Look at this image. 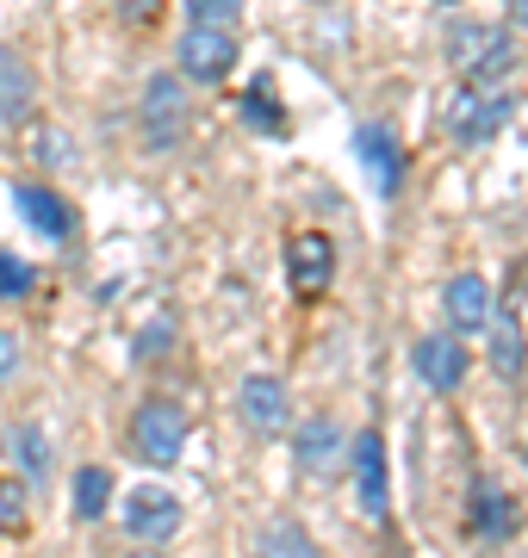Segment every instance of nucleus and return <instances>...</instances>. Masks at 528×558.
Wrapping results in <instances>:
<instances>
[{"label": "nucleus", "mask_w": 528, "mask_h": 558, "mask_svg": "<svg viewBox=\"0 0 528 558\" xmlns=\"http://www.w3.org/2000/svg\"><path fill=\"white\" fill-rule=\"evenodd\" d=\"M442 57L460 81H479V87H509V75L523 69V44L509 25L491 20H447L442 25Z\"/></svg>", "instance_id": "1"}, {"label": "nucleus", "mask_w": 528, "mask_h": 558, "mask_svg": "<svg viewBox=\"0 0 528 558\" xmlns=\"http://www.w3.org/2000/svg\"><path fill=\"white\" fill-rule=\"evenodd\" d=\"M485 360H491V373H497V379L504 385H516L523 379V366H528V341H523V323L516 317H504V311H497V317L485 323Z\"/></svg>", "instance_id": "16"}, {"label": "nucleus", "mask_w": 528, "mask_h": 558, "mask_svg": "<svg viewBox=\"0 0 528 558\" xmlns=\"http://www.w3.org/2000/svg\"><path fill=\"white\" fill-rule=\"evenodd\" d=\"M112 502V472L106 465H82L75 472V521H100Z\"/></svg>", "instance_id": "21"}, {"label": "nucleus", "mask_w": 528, "mask_h": 558, "mask_svg": "<svg viewBox=\"0 0 528 558\" xmlns=\"http://www.w3.org/2000/svg\"><path fill=\"white\" fill-rule=\"evenodd\" d=\"M32 527V502L20 478H0V534H25Z\"/></svg>", "instance_id": "24"}, {"label": "nucleus", "mask_w": 528, "mask_h": 558, "mask_svg": "<svg viewBox=\"0 0 528 558\" xmlns=\"http://www.w3.org/2000/svg\"><path fill=\"white\" fill-rule=\"evenodd\" d=\"M124 558H163V553H156V546H131Z\"/></svg>", "instance_id": "27"}, {"label": "nucleus", "mask_w": 528, "mask_h": 558, "mask_svg": "<svg viewBox=\"0 0 528 558\" xmlns=\"http://www.w3.org/2000/svg\"><path fill=\"white\" fill-rule=\"evenodd\" d=\"M329 279H336V242H329L324 230L286 236V286H292L299 299H324Z\"/></svg>", "instance_id": "11"}, {"label": "nucleus", "mask_w": 528, "mask_h": 558, "mask_svg": "<svg viewBox=\"0 0 528 558\" xmlns=\"http://www.w3.org/2000/svg\"><path fill=\"white\" fill-rule=\"evenodd\" d=\"M292 465L305 478H329L343 465V422L336 416H305L292 428Z\"/></svg>", "instance_id": "13"}, {"label": "nucleus", "mask_w": 528, "mask_h": 558, "mask_svg": "<svg viewBox=\"0 0 528 558\" xmlns=\"http://www.w3.org/2000/svg\"><path fill=\"white\" fill-rule=\"evenodd\" d=\"M32 106V69L20 62V50H0V119H25Z\"/></svg>", "instance_id": "20"}, {"label": "nucleus", "mask_w": 528, "mask_h": 558, "mask_svg": "<svg viewBox=\"0 0 528 558\" xmlns=\"http://www.w3.org/2000/svg\"><path fill=\"white\" fill-rule=\"evenodd\" d=\"M13 465L25 472V484H50L57 447H50V435H44V422H20V428H13Z\"/></svg>", "instance_id": "18"}, {"label": "nucleus", "mask_w": 528, "mask_h": 558, "mask_svg": "<svg viewBox=\"0 0 528 558\" xmlns=\"http://www.w3.org/2000/svg\"><path fill=\"white\" fill-rule=\"evenodd\" d=\"M504 13H509V25H516V32H528V0H504Z\"/></svg>", "instance_id": "26"}, {"label": "nucleus", "mask_w": 528, "mask_h": 558, "mask_svg": "<svg viewBox=\"0 0 528 558\" xmlns=\"http://www.w3.org/2000/svg\"><path fill=\"white\" fill-rule=\"evenodd\" d=\"M181 497L175 490H163V484H137L131 497H124L119 521H124V534L137 539V546H168V539L181 534Z\"/></svg>", "instance_id": "8"}, {"label": "nucleus", "mask_w": 528, "mask_h": 558, "mask_svg": "<svg viewBox=\"0 0 528 558\" xmlns=\"http://www.w3.org/2000/svg\"><path fill=\"white\" fill-rule=\"evenodd\" d=\"M442 317L454 336H479L491 317H497V292H491L485 274H472V267H460V274L442 286Z\"/></svg>", "instance_id": "12"}, {"label": "nucleus", "mask_w": 528, "mask_h": 558, "mask_svg": "<svg viewBox=\"0 0 528 558\" xmlns=\"http://www.w3.org/2000/svg\"><path fill=\"white\" fill-rule=\"evenodd\" d=\"M193 131V87L175 69H156L137 94V137L143 149H175Z\"/></svg>", "instance_id": "3"}, {"label": "nucleus", "mask_w": 528, "mask_h": 558, "mask_svg": "<svg viewBox=\"0 0 528 558\" xmlns=\"http://www.w3.org/2000/svg\"><path fill=\"white\" fill-rule=\"evenodd\" d=\"M237 32H218V25H181V38H175V75L193 81V87H218V81L237 75Z\"/></svg>", "instance_id": "4"}, {"label": "nucleus", "mask_w": 528, "mask_h": 558, "mask_svg": "<svg viewBox=\"0 0 528 558\" xmlns=\"http://www.w3.org/2000/svg\"><path fill=\"white\" fill-rule=\"evenodd\" d=\"M355 156H361V168H367V180H373L380 199H392V193L405 186V143H398V131H392L386 119L355 124Z\"/></svg>", "instance_id": "10"}, {"label": "nucleus", "mask_w": 528, "mask_h": 558, "mask_svg": "<svg viewBox=\"0 0 528 558\" xmlns=\"http://www.w3.org/2000/svg\"><path fill=\"white\" fill-rule=\"evenodd\" d=\"M187 25H218V32H237L249 13V0H181Z\"/></svg>", "instance_id": "22"}, {"label": "nucleus", "mask_w": 528, "mask_h": 558, "mask_svg": "<svg viewBox=\"0 0 528 558\" xmlns=\"http://www.w3.org/2000/svg\"><path fill=\"white\" fill-rule=\"evenodd\" d=\"M516 527H523V502L509 497L497 478H472V490H467V534L479 539V546H504V539H516Z\"/></svg>", "instance_id": "9"}, {"label": "nucleus", "mask_w": 528, "mask_h": 558, "mask_svg": "<svg viewBox=\"0 0 528 558\" xmlns=\"http://www.w3.org/2000/svg\"><path fill=\"white\" fill-rule=\"evenodd\" d=\"M523 459H528V440H523Z\"/></svg>", "instance_id": "28"}, {"label": "nucleus", "mask_w": 528, "mask_h": 558, "mask_svg": "<svg viewBox=\"0 0 528 558\" xmlns=\"http://www.w3.org/2000/svg\"><path fill=\"white\" fill-rule=\"evenodd\" d=\"M255 558H324V553H317L311 527H299L292 515H274L262 534H255Z\"/></svg>", "instance_id": "17"}, {"label": "nucleus", "mask_w": 528, "mask_h": 558, "mask_svg": "<svg viewBox=\"0 0 528 558\" xmlns=\"http://www.w3.org/2000/svg\"><path fill=\"white\" fill-rule=\"evenodd\" d=\"M237 119H243L249 131H262V137H286V112H280V100H274V81H267V75L243 94Z\"/></svg>", "instance_id": "19"}, {"label": "nucleus", "mask_w": 528, "mask_h": 558, "mask_svg": "<svg viewBox=\"0 0 528 558\" xmlns=\"http://www.w3.org/2000/svg\"><path fill=\"white\" fill-rule=\"evenodd\" d=\"M410 366H417V379H423L435 398H454L472 373V348H467V336H454V329H429V336L410 341Z\"/></svg>", "instance_id": "6"}, {"label": "nucleus", "mask_w": 528, "mask_h": 558, "mask_svg": "<svg viewBox=\"0 0 528 558\" xmlns=\"http://www.w3.org/2000/svg\"><path fill=\"white\" fill-rule=\"evenodd\" d=\"M509 112H516V94H509V87L460 81L442 100V137L454 143V149H485V143L509 124Z\"/></svg>", "instance_id": "2"}, {"label": "nucleus", "mask_w": 528, "mask_h": 558, "mask_svg": "<svg viewBox=\"0 0 528 558\" xmlns=\"http://www.w3.org/2000/svg\"><path fill=\"white\" fill-rule=\"evenodd\" d=\"M355 497H361V509L373 521H386V440H380V428H361L355 435Z\"/></svg>", "instance_id": "14"}, {"label": "nucleus", "mask_w": 528, "mask_h": 558, "mask_svg": "<svg viewBox=\"0 0 528 558\" xmlns=\"http://www.w3.org/2000/svg\"><path fill=\"white\" fill-rule=\"evenodd\" d=\"M131 447L143 453V465H175L187 447V410L175 398H143L131 410Z\"/></svg>", "instance_id": "5"}, {"label": "nucleus", "mask_w": 528, "mask_h": 558, "mask_svg": "<svg viewBox=\"0 0 528 558\" xmlns=\"http://www.w3.org/2000/svg\"><path fill=\"white\" fill-rule=\"evenodd\" d=\"M237 422H243L255 440H274L292 428V391H286L280 373H249L237 385Z\"/></svg>", "instance_id": "7"}, {"label": "nucleus", "mask_w": 528, "mask_h": 558, "mask_svg": "<svg viewBox=\"0 0 528 558\" xmlns=\"http://www.w3.org/2000/svg\"><path fill=\"white\" fill-rule=\"evenodd\" d=\"M20 373H25V341H20V329H0V398L13 391Z\"/></svg>", "instance_id": "25"}, {"label": "nucleus", "mask_w": 528, "mask_h": 558, "mask_svg": "<svg viewBox=\"0 0 528 558\" xmlns=\"http://www.w3.org/2000/svg\"><path fill=\"white\" fill-rule=\"evenodd\" d=\"M13 205H20V218L32 223V236H44V242H69L75 236V205L62 199L57 186H20Z\"/></svg>", "instance_id": "15"}, {"label": "nucleus", "mask_w": 528, "mask_h": 558, "mask_svg": "<svg viewBox=\"0 0 528 558\" xmlns=\"http://www.w3.org/2000/svg\"><path fill=\"white\" fill-rule=\"evenodd\" d=\"M32 286H38V267L13 248H0V304H20L32 299Z\"/></svg>", "instance_id": "23"}]
</instances>
